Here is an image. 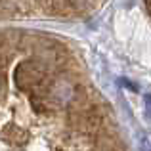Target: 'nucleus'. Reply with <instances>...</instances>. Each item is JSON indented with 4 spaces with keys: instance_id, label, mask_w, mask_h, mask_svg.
<instances>
[{
    "instance_id": "1",
    "label": "nucleus",
    "mask_w": 151,
    "mask_h": 151,
    "mask_svg": "<svg viewBox=\"0 0 151 151\" xmlns=\"http://www.w3.org/2000/svg\"><path fill=\"white\" fill-rule=\"evenodd\" d=\"M145 107H147V115H151V96H145Z\"/></svg>"
}]
</instances>
